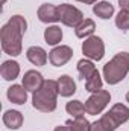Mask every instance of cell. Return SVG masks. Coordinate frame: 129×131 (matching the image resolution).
Instances as JSON below:
<instances>
[{
    "label": "cell",
    "instance_id": "cell-8",
    "mask_svg": "<svg viewBox=\"0 0 129 131\" xmlns=\"http://www.w3.org/2000/svg\"><path fill=\"white\" fill-rule=\"evenodd\" d=\"M73 57V49L70 46H56L49 52V61L55 67H61L67 64Z\"/></svg>",
    "mask_w": 129,
    "mask_h": 131
},
{
    "label": "cell",
    "instance_id": "cell-26",
    "mask_svg": "<svg viewBox=\"0 0 129 131\" xmlns=\"http://www.w3.org/2000/svg\"><path fill=\"white\" fill-rule=\"evenodd\" d=\"M76 2H81V3H85V5H94L99 0H76Z\"/></svg>",
    "mask_w": 129,
    "mask_h": 131
},
{
    "label": "cell",
    "instance_id": "cell-11",
    "mask_svg": "<svg viewBox=\"0 0 129 131\" xmlns=\"http://www.w3.org/2000/svg\"><path fill=\"white\" fill-rule=\"evenodd\" d=\"M26 57H28V60H29L33 66H36V67L46 66L47 60H49L47 52H46L43 47H40V46H31V47L26 50Z\"/></svg>",
    "mask_w": 129,
    "mask_h": 131
},
{
    "label": "cell",
    "instance_id": "cell-3",
    "mask_svg": "<svg viewBox=\"0 0 129 131\" xmlns=\"http://www.w3.org/2000/svg\"><path fill=\"white\" fill-rule=\"evenodd\" d=\"M129 121V108L125 104H114L108 113L91 124L90 131H115L122 124Z\"/></svg>",
    "mask_w": 129,
    "mask_h": 131
},
{
    "label": "cell",
    "instance_id": "cell-28",
    "mask_svg": "<svg viewBox=\"0 0 129 131\" xmlns=\"http://www.w3.org/2000/svg\"><path fill=\"white\" fill-rule=\"evenodd\" d=\"M6 3V0H2V5H5Z\"/></svg>",
    "mask_w": 129,
    "mask_h": 131
},
{
    "label": "cell",
    "instance_id": "cell-16",
    "mask_svg": "<svg viewBox=\"0 0 129 131\" xmlns=\"http://www.w3.org/2000/svg\"><path fill=\"white\" fill-rule=\"evenodd\" d=\"M93 12H94V15H97L99 18L108 20V18H111L114 15V6L109 2L102 0V2H97V3L93 5Z\"/></svg>",
    "mask_w": 129,
    "mask_h": 131
},
{
    "label": "cell",
    "instance_id": "cell-10",
    "mask_svg": "<svg viewBox=\"0 0 129 131\" xmlns=\"http://www.w3.org/2000/svg\"><path fill=\"white\" fill-rule=\"evenodd\" d=\"M36 15L40 18V21L43 23H56L59 21V11H58V6L52 5V3H43L38 11H36Z\"/></svg>",
    "mask_w": 129,
    "mask_h": 131
},
{
    "label": "cell",
    "instance_id": "cell-7",
    "mask_svg": "<svg viewBox=\"0 0 129 131\" xmlns=\"http://www.w3.org/2000/svg\"><path fill=\"white\" fill-rule=\"evenodd\" d=\"M109 101H111V95L106 90H100L97 93H91V96L85 102V110H87L88 114L97 116L108 107Z\"/></svg>",
    "mask_w": 129,
    "mask_h": 131
},
{
    "label": "cell",
    "instance_id": "cell-18",
    "mask_svg": "<svg viewBox=\"0 0 129 131\" xmlns=\"http://www.w3.org/2000/svg\"><path fill=\"white\" fill-rule=\"evenodd\" d=\"M44 40L49 46H56L61 43L62 40V31L59 26L56 25H52V26H47V29L44 31Z\"/></svg>",
    "mask_w": 129,
    "mask_h": 131
},
{
    "label": "cell",
    "instance_id": "cell-5",
    "mask_svg": "<svg viewBox=\"0 0 129 131\" xmlns=\"http://www.w3.org/2000/svg\"><path fill=\"white\" fill-rule=\"evenodd\" d=\"M82 53L91 61H100L105 57V43L100 37L91 35L82 43Z\"/></svg>",
    "mask_w": 129,
    "mask_h": 131
},
{
    "label": "cell",
    "instance_id": "cell-2",
    "mask_svg": "<svg viewBox=\"0 0 129 131\" xmlns=\"http://www.w3.org/2000/svg\"><path fill=\"white\" fill-rule=\"evenodd\" d=\"M58 82L53 79H46L43 87L32 93V105L41 113H52L58 105Z\"/></svg>",
    "mask_w": 129,
    "mask_h": 131
},
{
    "label": "cell",
    "instance_id": "cell-24",
    "mask_svg": "<svg viewBox=\"0 0 129 131\" xmlns=\"http://www.w3.org/2000/svg\"><path fill=\"white\" fill-rule=\"evenodd\" d=\"M119 6H120V9L129 12V0H119Z\"/></svg>",
    "mask_w": 129,
    "mask_h": 131
},
{
    "label": "cell",
    "instance_id": "cell-1",
    "mask_svg": "<svg viewBox=\"0 0 129 131\" xmlns=\"http://www.w3.org/2000/svg\"><path fill=\"white\" fill-rule=\"evenodd\" d=\"M28 29V21L23 15H12L6 25H3L0 38L2 50L11 57H18L23 47V34Z\"/></svg>",
    "mask_w": 129,
    "mask_h": 131
},
{
    "label": "cell",
    "instance_id": "cell-23",
    "mask_svg": "<svg viewBox=\"0 0 129 131\" xmlns=\"http://www.w3.org/2000/svg\"><path fill=\"white\" fill-rule=\"evenodd\" d=\"M115 26L120 31H123V32L129 31V12L128 11L120 9V12L115 15Z\"/></svg>",
    "mask_w": 129,
    "mask_h": 131
},
{
    "label": "cell",
    "instance_id": "cell-14",
    "mask_svg": "<svg viewBox=\"0 0 129 131\" xmlns=\"http://www.w3.org/2000/svg\"><path fill=\"white\" fill-rule=\"evenodd\" d=\"M8 99L12 102V104H17V105H23L26 101H28V90L23 87V85H18V84H14L8 89V93H6Z\"/></svg>",
    "mask_w": 129,
    "mask_h": 131
},
{
    "label": "cell",
    "instance_id": "cell-15",
    "mask_svg": "<svg viewBox=\"0 0 129 131\" xmlns=\"http://www.w3.org/2000/svg\"><path fill=\"white\" fill-rule=\"evenodd\" d=\"M23 121H24L23 114L20 111H17V110H8L3 114V124L9 130H18V128H21Z\"/></svg>",
    "mask_w": 129,
    "mask_h": 131
},
{
    "label": "cell",
    "instance_id": "cell-12",
    "mask_svg": "<svg viewBox=\"0 0 129 131\" xmlns=\"http://www.w3.org/2000/svg\"><path fill=\"white\" fill-rule=\"evenodd\" d=\"M58 92L62 98H70L76 93V82L73 81L71 76L68 75H62L58 78Z\"/></svg>",
    "mask_w": 129,
    "mask_h": 131
},
{
    "label": "cell",
    "instance_id": "cell-25",
    "mask_svg": "<svg viewBox=\"0 0 129 131\" xmlns=\"http://www.w3.org/2000/svg\"><path fill=\"white\" fill-rule=\"evenodd\" d=\"M53 131H70V130H68L67 125H58V127H55V130Z\"/></svg>",
    "mask_w": 129,
    "mask_h": 131
},
{
    "label": "cell",
    "instance_id": "cell-22",
    "mask_svg": "<svg viewBox=\"0 0 129 131\" xmlns=\"http://www.w3.org/2000/svg\"><path fill=\"white\" fill-rule=\"evenodd\" d=\"M65 111H67L68 114H71L73 119L81 117V116H84V114L87 113V110H85V104H82L81 101H70V102H67V105H65Z\"/></svg>",
    "mask_w": 129,
    "mask_h": 131
},
{
    "label": "cell",
    "instance_id": "cell-19",
    "mask_svg": "<svg viewBox=\"0 0 129 131\" xmlns=\"http://www.w3.org/2000/svg\"><path fill=\"white\" fill-rule=\"evenodd\" d=\"M78 73H79V76H81V79H84V81H87L94 72H97L96 66H94V63L91 61V60H79L78 61Z\"/></svg>",
    "mask_w": 129,
    "mask_h": 131
},
{
    "label": "cell",
    "instance_id": "cell-9",
    "mask_svg": "<svg viewBox=\"0 0 129 131\" xmlns=\"http://www.w3.org/2000/svg\"><path fill=\"white\" fill-rule=\"evenodd\" d=\"M44 78H43V75L40 73V72H36V70H28L26 73H24V76L21 78V85L28 90V92H36V90H40L41 87H43V84H44Z\"/></svg>",
    "mask_w": 129,
    "mask_h": 131
},
{
    "label": "cell",
    "instance_id": "cell-27",
    "mask_svg": "<svg viewBox=\"0 0 129 131\" xmlns=\"http://www.w3.org/2000/svg\"><path fill=\"white\" fill-rule=\"evenodd\" d=\"M126 102H129V93H126Z\"/></svg>",
    "mask_w": 129,
    "mask_h": 131
},
{
    "label": "cell",
    "instance_id": "cell-4",
    "mask_svg": "<svg viewBox=\"0 0 129 131\" xmlns=\"http://www.w3.org/2000/svg\"><path fill=\"white\" fill-rule=\"evenodd\" d=\"M129 73V52H120L103 66V78L109 85L122 82Z\"/></svg>",
    "mask_w": 129,
    "mask_h": 131
},
{
    "label": "cell",
    "instance_id": "cell-13",
    "mask_svg": "<svg viewBox=\"0 0 129 131\" xmlns=\"http://www.w3.org/2000/svg\"><path fill=\"white\" fill-rule=\"evenodd\" d=\"M0 75L5 81H14L18 78L20 75V64L14 60H8L3 61V64L0 67Z\"/></svg>",
    "mask_w": 129,
    "mask_h": 131
},
{
    "label": "cell",
    "instance_id": "cell-17",
    "mask_svg": "<svg viewBox=\"0 0 129 131\" xmlns=\"http://www.w3.org/2000/svg\"><path fill=\"white\" fill-rule=\"evenodd\" d=\"M96 31V23H94V20H91V18H84L82 21H81V25L78 26V28H74V32H76V37L78 38H88V37H91L93 34Z\"/></svg>",
    "mask_w": 129,
    "mask_h": 131
},
{
    "label": "cell",
    "instance_id": "cell-20",
    "mask_svg": "<svg viewBox=\"0 0 129 131\" xmlns=\"http://www.w3.org/2000/svg\"><path fill=\"white\" fill-rule=\"evenodd\" d=\"M102 87H103V79H102V76H100L99 72H94V73L85 81V90L90 92V93H97V92L103 90Z\"/></svg>",
    "mask_w": 129,
    "mask_h": 131
},
{
    "label": "cell",
    "instance_id": "cell-6",
    "mask_svg": "<svg viewBox=\"0 0 129 131\" xmlns=\"http://www.w3.org/2000/svg\"><path fill=\"white\" fill-rule=\"evenodd\" d=\"M58 11H59V20H61V23L65 25V26H68V28H78L81 25V21L84 20L82 11L78 9L73 5L62 3V5L58 6Z\"/></svg>",
    "mask_w": 129,
    "mask_h": 131
},
{
    "label": "cell",
    "instance_id": "cell-21",
    "mask_svg": "<svg viewBox=\"0 0 129 131\" xmlns=\"http://www.w3.org/2000/svg\"><path fill=\"white\" fill-rule=\"evenodd\" d=\"M65 125L68 127L70 131H90V128H91V124L85 119V116L70 119V121L65 122Z\"/></svg>",
    "mask_w": 129,
    "mask_h": 131
}]
</instances>
